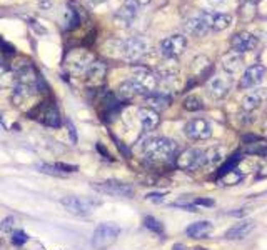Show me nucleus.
I'll return each instance as SVG.
<instances>
[{
  "instance_id": "f257e3e1",
  "label": "nucleus",
  "mask_w": 267,
  "mask_h": 250,
  "mask_svg": "<svg viewBox=\"0 0 267 250\" xmlns=\"http://www.w3.org/2000/svg\"><path fill=\"white\" fill-rule=\"evenodd\" d=\"M219 160H220V150L217 147L205 148V150L187 148L180 155H177L176 164L182 170H199V168L216 165Z\"/></svg>"
},
{
  "instance_id": "f03ea898",
  "label": "nucleus",
  "mask_w": 267,
  "mask_h": 250,
  "mask_svg": "<svg viewBox=\"0 0 267 250\" xmlns=\"http://www.w3.org/2000/svg\"><path fill=\"white\" fill-rule=\"evenodd\" d=\"M177 152L176 142H172L170 139L165 137H156L147 140V144L144 145V155L145 159H149L150 162H167L170 160Z\"/></svg>"
},
{
  "instance_id": "7ed1b4c3",
  "label": "nucleus",
  "mask_w": 267,
  "mask_h": 250,
  "mask_svg": "<svg viewBox=\"0 0 267 250\" xmlns=\"http://www.w3.org/2000/svg\"><path fill=\"white\" fill-rule=\"evenodd\" d=\"M119 50H120V57L127 60V62H139L149 52V42L142 35H134L122 40L119 44Z\"/></svg>"
},
{
  "instance_id": "20e7f679",
  "label": "nucleus",
  "mask_w": 267,
  "mask_h": 250,
  "mask_svg": "<svg viewBox=\"0 0 267 250\" xmlns=\"http://www.w3.org/2000/svg\"><path fill=\"white\" fill-rule=\"evenodd\" d=\"M96 62V59L90 52L87 50H82V49H75V50H70L67 53L65 57V67L69 73L75 77H85L87 70H89V67Z\"/></svg>"
},
{
  "instance_id": "39448f33",
  "label": "nucleus",
  "mask_w": 267,
  "mask_h": 250,
  "mask_svg": "<svg viewBox=\"0 0 267 250\" xmlns=\"http://www.w3.org/2000/svg\"><path fill=\"white\" fill-rule=\"evenodd\" d=\"M159 47H160V53L165 59H177L185 52L187 39L184 35H179V33H174V35H169L164 40H160Z\"/></svg>"
},
{
  "instance_id": "423d86ee",
  "label": "nucleus",
  "mask_w": 267,
  "mask_h": 250,
  "mask_svg": "<svg viewBox=\"0 0 267 250\" xmlns=\"http://www.w3.org/2000/svg\"><path fill=\"white\" fill-rule=\"evenodd\" d=\"M92 187L96 188L97 192L112 195V197H134V187L119 180L97 182V184H92Z\"/></svg>"
},
{
  "instance_id": "0eeeda50",
  "label": "nucleus",
  "mask_w": 267,
  "mask_h": 250,
  "mask_svg": "<svg viewBox=\"0 0 267 250\" xmlns=\"http://www.w3.org/2000/svg\"><path fill=\"white\" fill-rule=\"evenodd\" d=\"M120 234V228L116 224H102L99 225L92 235V245L96 248H104L113 244Z\"/></svg>"
},
{
  "instance_id": "6e6552de",
  "label": "nucleus",
  "mask_w": 267,
  "mask_h": 250,
  "mask_svg": "<svg viewBox=\"0 0 267 250\" xmlns=\"http://www.w3.org/2000/svg\"><path fill=\"white\" fill-rule=\"evenodd\" d=\"M184 132L190 140H207L212 137V125L205 119H192L185 124Z\"/></svg>"
},
{
  "instance_id": "1a4fd4ad",
  "label": "nucleus",
  "mask_w": 267,
  "mask_h": 250,
  "mask_svg": "<svg viewBox=\"0 0 267 250\" xmlns=\"http://www.w3.org/2000/svg\"><path fill=\"white\" fill-rule=\"evenodd\" d=\"M132 80L140 87V89H142V92L145 93V95L156 90L157 82H159L156 73L150 72L149 69H145V67H134L132 69Z\"/></svg>"
},
{
  "instance_id": "9d476101",
  "label": "nucleus",
  "mask_w": 267,
  "mask_h": 250,
  "mask_svg": "<svg viewBox=\"0 0 267 250\" xmlns=\"http://www.w3.org/2000/svg\"><path fill=\"white\" fill-rule=\"evenodd\" d=\"M60 204L64 205L67 212H70L72 215H77V217H85L93 208V202L82 197H64L60 200Z\"/></svg>"
},
{
  "instance_id": "9b49d317",
  "label": "nucleus",
  "mask_w": 267,
  "mask_h": 250,
  "mask_svg": "<svg viewBox=\"0 0 267 250\" xmlns=\"http://www.w3.org/2000/svg\"><path fill=\"white\" fill-rule=\"evenodd\" d=\"M200 15H202L204 22L211 29V32H222L232 24V15H229V13L200 10Z\"/></svg>"
},
{
  "instance_id": "f8f14e48",
  "label": "nucleus",
  "mask_w": 267,
  "mask_h": 250,
  "mask_svg": "<svg viewBox=\"0 0 267 250\" xmlns=\"http://www.w3.org/2000/svg\"><path fill=\"white\" fill-rule=\"evenodd\" d=\"M265 67L260 65V64H256V65H251L249 69H247L242 77H240V89H252V87H257L262 84V80L265 77Z\"/></svg>"
},
{
  "instance_id": "ddd939ff",
  "label": "nucleus",
  "mask_w": 267,
  "mask_h": 250,
  "mask_svg": "<svg viewBox=\"0 0 267 250\" xmlns=\"http://www.w3.org/2000/svg\"><path fill=\"white\" fill-rule=\"evenodd\" d=\"M231 77L229 75H214L207 82V92L212 99H224L231 90Z\"/></svg>"
},
{
  "instance_id": "4468645a",
  "label": "nucleus",
  "mask_w": 267,
  "mask_h": 250,
  "mask_svg": "<svg viewBox=\"0 0 267 250\" xmlns=\"http://www.w3.org/2000/svg\"><path fill=\"white\" fill-rule=\"evenodd\" d=\"M231 47L234 49V52L239 53L252 52L257 47V37L252 35L251 32H237L231 39Z\"/></svg>"
},
{
  "instance_id": "2eb2a0df",
  "label": "nucleus",
  "mask_w": 267,
  "mask_h": 250,
  "mask_svg": "<svg viewBox=\"0 0 267 250\" xmlns=\"http://www.w3.org/2000/svg\"><path fill=\"white\" fill-rule=\"evenodd\" d=\"M39 113H37V119L47 127H53L57 128L62 124V119H60V113L57 110V107L53 104H42L39 107Z\"/></svg>"
},
{
  "instance_id": "dca6fc26",
  "label": "nucleus",
  "mask_w": 267,
  "mask_h": 250,
  "mask_svg": "<svg viewBox=\"0 0 267 250\" xmlns=\"http://www.w3.org/2000/svg\"><path fill=\"white\" fill-rule=\"evenodd\" d=\"M244 57L242 53L239 52H227L225 55L220 60V65H222V70L227 73V75H236V73L242 72L244 69Z\"/></svg>"
},
{
  "instance_id": "f3484780",
  "label": "nucleus",
  "mask_w": 267,
  "mask_h": 250,
  "mask_svg": "<svg viewBox=\"0 0 267 250\" xmlns=\"http://www.w3.org/2000/svg\"><path fill=\"white\" fill-rule=\"evenodd\" d=\"M117 99H119V102H130V100H134L137 95H142V89L134 82V80H127V82L124 84H120L117 87Z\"/></svg>"
},
{
  "instance_id": "a211bd4d",
  "label": "nucleus",
  "mask_w": 267,
  "mask_h": 250,
  "mask_svg": "<svg viewBox=\"0 0 267 250\" xmlns=\"http://www.w3.org/2000/svg\"><path fill=\"white\" fill-rule=\"evenodd\" d=\"M184 27H185L187 32L192 33V35H196V37H204V35H207V33L211 32V29L204 22L202 15H200V12L196 13V15L189 17V18H185Z\"/></svg>"
},
{
  "instance_id": "6ab92c4d",
  "label": "nucleus",
  "mask_w": 267,
  "mask_h": 250,
  "mask_svg": "<svg viewBox=\"0 0 267 250\" xmlns=\"http://www.w3.org/2000/svg\"><path fill=\"white\" fill-rule=\"evenodd\" d=\"M179 73V65L176 62V59H165L162 64L157 65L156 69V77L157 80H165V82H169V80L176 79Z\"/></svg>"
},
{
  "instance_id": "aec40b11",
  "label": "nucleus",
  "mask_w": 267,
  "mask_h": 250,
  "mask_svg": "<svg viewBox=\"0 0 267 250\" xmlns=\"http://www.w3.org/2000/svg\"><path fill=\"white\" fill-rule=\"evenodd\" d=\"M139 120H140V124H142L144 132L156 130V128L159 127V124H160L159 112L154 110V109H149V107H145V109L139 110Z\"/></svg>"
},
{
  "instance_id": "412c9836",
  "label": "nucleus",
  "mask_w": 267,
  "mask_h": 250,
  "mask_svg": "<svg viewBox=\"0 0 267 250\" xmlns=\"http://www.w3.org/2000/svg\"><path fill=\"white\" fill-rule=\"evenodd\" d=\"M265 100H267V89H257L251 92L249 95H245V99L242 100V109L245 112H252L257 107L262 105Z\"/></svg>"
},
{
  "instance_id": "4be33fe9",
  "label": "nucleus",
  "mask_w": 267,
  "mask_h": 250,
  "mask_svg": "<svg viewBox=\"0 0 267 250\" xmlns=\"http://www.w3.org/2000/svg\"><path fill=\"white\" fill-rule=\"evenodd\" d=\"M254 227H256V224H254L252 220H244V222H240V224H236L234 227H231L229 230L225 232V239H229V240L244 239L247 234H251L254 230Z\"/></svg>"
},
{
  "instance_id": "5701e85b",
  "label": "nucleus",
  "mask_w": 267,
  "mask_h": 250,
  "mask_svg": "<svg viewBox=\"0 0 267 250\" xmlns=\"http://www.w3.org/2000/svg\"><path fill=\"white\" fill-rule=\"evenodd\" d=\"M105 75H107V65L104 62H100V60H96L85 73V77L90 84H102Z\"/></svg>"
},
{
  "instance_id": "b1692460",
  "label": "nucleus",
  "mask_w": 267,
  "mask_h": 250,
  "mask_svg": "<svg viewBox=\"0 0 267 250\" xmlns=\"http://www.w3.org/2000/svg\"><path fill=\"white\" fill-rule=\"evenodd\" d=\"M145 102L149 104V109L162 110V109H167V107L170 105V97L164 95V93L152 92V93H147L145 95Z\"/></svg>"
},
{
  "instance_id": "393cba45",
  "label": "nucleus",
  "mask_w": 267,
  "mask_h": 250,
  "mask_svg": "<svg viewBox=\"0 0 267 250\" xmlns=\"http://www.w3.org/2000/svg\"><path fill=\"white\" fill-rule=\"evenodd\" d=\"M211 230H212L211 222H196V224H192L187 228V235L192 239H202V237H207Z\"/></svg>"
},
{
  "instance_id": "a878e982",
  "label": "nucleus",
  "mask_w": 267,
  "mask_h": 250,
  "mask_svg": "<svg viewBox=\"0 0 267 250\" xmlns=\"http://www.w3.org/2000/svg\"><path fill=\"white\" fill-rule=\"evenodd\" d=\"M257 15V4L254 0H244L240 7V20L242 22H252Z\"/></svg>"
},
{
  "instance_id": "bb28decb",
  "label": "nucleus",
  "mask_w": 267,
  "mask_h": 250,
  "mask_svg": "<svg viewBox=\"0 0 267 250\" xmlns=\"http://www.w3.org/2000/svg\"><path fill=\"white\" fill-rule=\"evenodd\" d=\"M80 24V17H79V12L67 7L65 9V20H64V27L67 30H72Z\"/></svg>"
},
{
  "instance_id": "cd10ccee",
  "label": "nucleus",
  "mask_w": 267,
  "mask_h": 250,
  "mask_svg": "<svg viewBox=\"0 0 267 250\" xmlns=\"http://www.w3.org/2000/svg\"><path fill=\"white\" fill-rule=\"evenodd\" d=\"M244 152L259 155V157H267V144L265 142H252V144H247L244 147Z\"/></svg>"
},
{
  "instance_id": "c85d7f7f",
  "label": "nucleus",
  "mask_w": 267,
  "mask_h": 250,
  "mask_svg": "<svg viewBox=\"0 0 267 250\" xmlns=\"http://www.w3.org/2000/svg\"><path fill=\"white\" fill-rule=\"evenodd\" d=\"M239 160H240V155L239 153H236L234 155V157H231L229 160L225 162V164L219 168V172H217V177L219 179H222L224 175H227V174H231L232 170H236V165L239 164Z\"/></svg>"
},
{
  "instance_id": "c756f323",
  "label": "nucleus",
  "mask_w": 267,
  "mask_h": 250,
  "mask_svg": "<svg viewBox=\"0 0 267 250\" xmlns=\"http://www.w3.org/2000/svg\"><path fill=\"white\" fill-rule=\"evenodd\" d=\"M184 109L189 110V112H199V110L204 109V104H202V100H200L199 97L190 95V97H187L184 100Z\"/></svg>"
},
{
  "instance_id": "7c9ffc66",
  "label": "nucleus",
  "mask_w": 267,
  "mask_h": 250,
  "mask_svg": "<svg viewBox=\"0 0 267 250\" xmlns=\"http://www.w3.org/2000/svg\"><path fill=\"white\" fill-rule=\"evenodd\" d=\"M144 225L149 228V230L156 232V234H164V225L160 224L156 217H152V215H147V217L144 219Z\"/></svg>"
},
{
  "instance_id": "2f4dec72",
  "label": "nucleus",
  "mask_w": 267,
  "mask_h": 250,
  "mask_svg": "<svg viewBox=\"0 0 267 250\" xmlns=\"http://www.w3.org/2000/svg\"><path fill=\"white\" fill-rule=\"evenodd\" d=\"M37 168L42 174H47V175H55V177H65L67 174H64L62 170H59V168L55 167V164H39Z\"/></svg>"
},
{
  "instance_id": "473e14b6",
  "label": "nucleus",
  "mask_w": 267,
  "mask_h": 250,
  "mask_svg": "<svg viewBox=\"0 0 267 250\" xmlns=\"http://www.w3.org/2000/svg\"><path fill=\"white\" fill-rule=\"evenodd\" d=\"M222 180L225 182L227 185H234V184H237V182L242 180V174H239V172H236V170H232L231 174L224 175Z\"/></svg>"
},
{
  "instance_id": "72a5a7b5",
  "label": "nucleus",
  "mask_w": 267,
  "mask_h": 250,
  "mask_svg": "<svg viewBox=\"0 0 267 250\" xmlns=\"http://www.w3.org/2000/svg\"><path fill=\"white\" fill-rule=\"evenodd\" d=\"M27 240H29V237H27V234L22 230H17V232L12 234V244L13 245H24Z\"/></svg>"
},
{
  "instance_id": "f704fd0d",
  "label": "nucleus",
  "mask_w": 267,
  "mask_h": 250,
  "mask_svg": "<svg viewBox=\"0 0 267 250\" xmlns=\"http://www.w3.org/2000/svg\"><path fill=\"white\" fill-rule=\"evenodd\" d=\"M13 227H15V219L13 217H7L2 224H0V228H2L4 232H10L13 230Z\"/></svg>"
},
{
  "instance_id": "c9c22d12",
  "label": "nucleus",
  "mask_w": 267,
  "mask_h": 250,
  "mask_svg": "<svg viewBox=\"0 0 267 250\" xmlns=\"http://www.w3.org/2000/svg\"><path fill=\"white\" fill-rule=\"evenodd\" d=\"M194 204L200 205V207H214V200H211V199H196L194 200Z\"/></svg>"
},
{
  "instance_id": "e433bc0d",
  "label": "nucleus",
  "mask_w": 267,
  "mask_h": 250,
  "mask_svg": "<svg viewBox=\"0 0 267 250\" xmlns=\"http://www.w3.org/2000/svg\"><path fill=\"white\" fill-rule=\"evenodd\" d=\"M147 199L157 202V204H160V202H164V195H162V194H149V195H147Z\"/></svg>"
},
{
  "instance_id": "4c0bfd02",
  "label": "nucleus",
  "mask_w": 267,
  "mask_h": 250,
  "mask_svg": "<svg viewBox=\"0 0 267 250\" xmlns=\"http://www.w3.org/2000/svg\"><path fill=\"white\" fill-rule=\"evenodd\" d=\"M69 130L72 135V142H77V133H75V127L72 125V122H69Z\"/></svg>"
},
{
  "instance_id": "58836bf2",
  "label": "nucleus",
  "mask_w": 267,
  "mask_h": 250,
  "mask_svg": "<svg viewBox=\"0 0 267 250\" xmlns=\"http://www.w3.org/2000/svg\"><path fill=\"white\" fill-rule=\"evenodd\" d=\"M207 2H209L212 7H220V5H224L227 0H207Z\"/></svg>"
},
{
  "instance_id": "ea45409f",
  "label": "nucleus",
  "mask_w": 267,
  "mask_h": 250,
  "mask_svg": "<svg viewBox=\"0 0 267 250\" xmlns=\"http://www.w3.org/2000/svg\"><path fill=\"white\" fill-rule=\"evenodd\" d=\"M97 148H99V152H100V153H102V155H104V157H105V159H110V155H109V152H107V150H105V148H104L102 145H100V144H97Z\"/></svg>"
},
{
  "instance_id": "a19ab883",
  "label": "nucleus",
  "mask_w": 267,
  "mask_h": 250,
  "mask_svg": "<svg viewBox=\"0 0 267 250\" xmlns=\"http://www.w3.org/2000/svg\"><path fill=\"white\" fill-rule=\"evenodd\" d=\"M130 2H134V4L139 5V7H144L147 4H150V0H130Z\"/></svg>"
},
{
  "instance_id": "79ce46f5",
  "label": "nucleus",
  "mask_w": 267,
  "mask_h": 250,
  "mask_svg": "<svg viewBox=\"0 0 267 250\" xmlns=\"http://www.w3.org/2000/svg\"><path fill=\"white\" fill-rule=\"evenodd\" d=\"M172 250H187V248H185V245H182V244H176Z\"/></svg>"
},
{
  "instance_id": "37998d69",
  "label": "nucleus",
  "mask_w": 267,
  "mask_h": 250,
  "mask_svg": "<svg viewBox=\"0 0 267 250\" xmlns=\"http://www.w3.org/2000/svg\"><path fill=\"white\" fill-rule=\"evenodd\" d=\"M90 4H93V5H97V4H100V2H105V0H89Z\"/></svg>"
},
{
  "instance_id": "c03bdc74",
  "label": "nucleus",
  "mask_w": 267,
  "mask_h": 250,
  "mask_svg": "<svg viewBox=\"0 0 267 250\" xmlns=\"http://www.w3.org/2000/svg\"><path fill=\"white\" fill-rule=\"evenodd\" d=\"M196 250H207V248H200V247H199V248H196Z\"/></svg>"
}]
</instances>
